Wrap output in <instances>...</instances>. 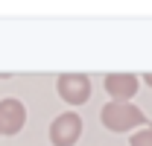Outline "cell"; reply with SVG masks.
I'll list each match as a JSON object with an SVG mask.
<instances>
[{"mask_svg": "<svg viewBox=\"0 0 152 146\" xmlns=\"http://www.w3.org/2000/svg\"><path fill=\"white\" fill-rule=\"evenodd\" d=\"M132 146H152V128H143V131L132 134Z\"/></svg>", "mask_w": 152, "mask_h": 146, "instance_id": "6", "label": "cell"}, {"mask_svg": "<svg viewBox=\"0 0 152 146\" xmlns=\"http://www.w3.org/2000/svg\"><path fill=\"white\" fill-rule=\"evenodd\" d=\"M56 85H58V96L70 105H82L91 96V79L82 73H64V76H58Z\"/></svg>", "mask_w": 152, "mask_h": 146, "instance_id": "3", "label": "cell"}, {"mask_svg": "<svg viewBox=\"0 0 152 146\" xmlns=\"http://www.w3.org/2000/svg\"><path fill=\"white\" fill-rule=\"evenodd\" d=\"M143 82H146V85L152 88V73H146V76H143Z\"/></svg>", "mask_w": 152, "mask_h": 146, "instance_id": "7", "label": "cell"}, {"mask_svg": "<svg viewBox=\"0 0 152 146\" xmlns=\"http://www.w3.org/2000/svg\"><path fill=\"white\" fill-rule=\"evenodd\" d=\"M99 117H102V126L111 131H129V128L146 123V114L132 102H108Z\"/></svg>", "mask_w": 152, "mask_h": 146, "instance_id": "1", "label": "cell"}, {"mask_svg": "<svg viewBox=\"0 0 152 146\" xmlns=\"http://www.w3.org/2000/svg\"><path fill=\"white\" fill-rule=\"evenodd\" d=\"M26 123V108L20 99H0V134H18Z\"/></svg>", "mask_w": 152, "mask_h": 146, "instance_id": "4", "label": "cell"}, {"mask_svg": "<svg viewBox=\"0 0 152 146\" xmlns=\"http://www.w3.org/2000/svg\"><path fill=\"white\" fill-rule=\"evenodd\" d=\"M79 134H82V120H79V114H73V111H64L61 117L53 120V126H50V140H53V146H73L79 140Z\"/></svg>", "mask_w": 152, "mask_h": 146, "instance_id": "2", "label": "cell"}, {"mask_svg": "<svg viewBox=\"0 0 152 146\" xmlns=\"http://www.w3.org/2000/svg\"><path fill=\"white\" fill-rule=\"evenodd\" d=\"M105 91L111 96V102H129L137 93V76L134 73H111V76H105Z\"/></svg>", "mask_w": 152, "mask_h": 146, "instance_id": "5", "label": "cell"}]
</instances>
